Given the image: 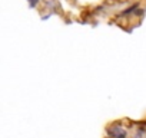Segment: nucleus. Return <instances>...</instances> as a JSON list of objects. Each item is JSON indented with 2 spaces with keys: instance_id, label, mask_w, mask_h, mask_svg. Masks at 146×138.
Segmentation results:
<instances>
[{
  "instance_id": "obj_1",
  "label": "nucleus",
  "mask_w": 146,
  "mask_h": 138,
  "mask_svg": "<svg viewBox=\"0 0 146 138\" xmlns=\"http://www.w3.org/2000/svg\"><path fill=\"white\" fill-rule=\"evenodd\" d=\"M108 134L110 138H126L127 137V132L122 127H110L108 128Z\"/></svg>"
},
{
  "instance_id": "obj_2",
  "label": "nucleus",
  "mask_w": 146,
  "mask_h": 138,
  "mask_svg": "<svg viewBox=\"0 0 146 138\" xmlns=\"http://www.w3.org/2000/svg\"><path fill=\"white\" fill-rule=\"evenodd\" d=\"M137 6H139L137 3H136V5H132V6H130L129 9H126V10H123V13H122V15H123V16H127V15H130V13H133V12H136V10H137Z\"/></svg>"
},
{
  "instance_id": "obj_3",
  "label": "nucleus",
  "mask_w": 146,
  "mask_h": 138,
  "mask_svg": "<svg viewBox=\"0 0 146 138\" xmlns=\"http://www.w3.org/2000/svg\"><path fill=\"white\" fill-rule=\"evenodd\" d=\"M37 3H39V0H29V6L30 7H35Z\"/></svg>"
},
{
  "instance_id": "obj_4",
  "label": "nucleus",
  "mask_w": 146,
  "mask_h": 138,
  "mask_svg": "<svg viewBox=\"0 0 146 138\" xmlns=\"http://www.w3.org/2000/svg\"><path fill=\"white\" fill-rule=\"evenodd\" d=\"M145 13V10H142V9H137L136 12H135V15H137V16H142Z\"/></svg>"
},
{
  "instance_id": "obj_5",
  "label": "nucleus",
  "mask_w": 146,
  "mask_h": 138,
  "mask_svg": "<svg viewBox=\"0 0 146 138\" xmlns=\"http://www.w3.org/2000/svg\"><path fill=\"white\" fill-rule=\"evenodd\" d=\"M135 138H136V137H135Z\"/></svg>"
}]
</instances>
